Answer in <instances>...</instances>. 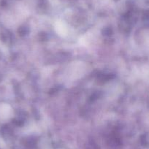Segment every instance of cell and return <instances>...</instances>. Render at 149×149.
Here are the masks:
<instances>
[{
    "instance_id": "6da1fadb",
    "label": "cell",
    "mask_w": 149,
    "mask_h": 149,
    "mask_svg": "<svg viewBox=\"0 0 149 149\" xmlns=\"http://www.w3.org/2000/svg\"><path fill=\"white\" fill-rule=\"evenodd\" d=\"M56 31L58 33V35L61 36V37H64L67 35V26L62 21H57L56 24Z\"/></svg>"
}]
</instances>
